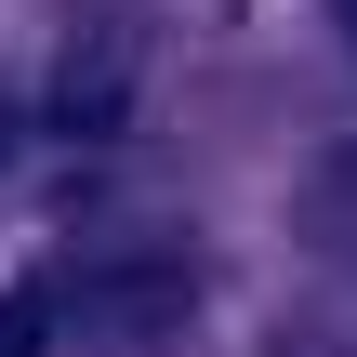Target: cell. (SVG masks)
<instances>
[{"label": "cell", "instance_id": "1", "mask_svg": "<svg viewBox=\"0 0 357 357\" xmlns=\"http://www.w3.org/2000/svg\"><path fill=\"white\" fill-rule=\"evenodd\" d=\"M185 318V265H159V252H132V265H106V278H66L53 291V357H146L159 331Z\"/></svg>", "mask_w": 357, "mask_h": 357}, {"label": "cell", "instance_id": "2", "mask_svg": "<svg viewBox=\"0 0 357 357\" xmlns=\"http://www.w3.org/2000/svg\"><path fill=\"white\" fill-rule=\"evenodd\" d=\"M119 119H132V26H119V13H93V26H66V53H53L40 132H66V146H106Z\"/></svg>", "mask_w": 357, "mask_h": 357}, {"label": "cell", "instance_id": "3", "mask_svg": "<svg viewBox=\"0 0 357 357\" xmlns=\"http://www.w3.org/2000/svg\"><path fill=\"white\" fill-rule=\"evenodd\" d=\"M305 238H318V252H357V146L305 185Z\"/></svg>", "mask_w": 357, "mask_h": 357}, {"label": "cell", "instance_id": "4", "mask_svg": "<svg viewBox=\"0 0 357 357\" xmlns=\"http://www.w3.org/2000/svg\"><path fill=\"white\" fill-rule=\"evenodd\" d=\"M0 357H53V291H0Z\"/></svg>", "mask_w": 357, "mask_h": 357}, {"label": "cell", "instance_id": "5", "mask_svg": "<svg viewBox=\"0 0 357 357\" xmlns=\"http://www.w3.org/2000/svg\"><path fill=\"white\" fill-rule=\"evenodd\" d=\"M13 146H26V132H13V106H0V159H13Z\"/></svg>", "mask_w": 357, "mask_h": 357}, {"label": "cell", "instance_id": "6", "mask_svg": "<svg viewBox=\"0 0 357 357\" xmlns=\"http://www.w3.org/2000/svg\"><path fill=\"white\" fill-rule=\"evenodd\" d=\"M331 13H344V26H357V0H331Z\"/></svg>", "mask_w": 357, "mask_h": 357}]
</instances>
